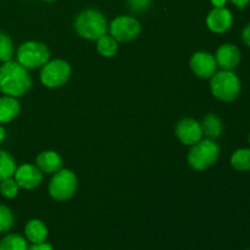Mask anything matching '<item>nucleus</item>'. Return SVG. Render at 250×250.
Returning <instances> with one entry per match:
<instances>
[{"label":"nucleus","mask_w":250,"mask_h":250,"mask_svg":"<svg viewBox=\"0 0 250 250\" xmlns=\"http://www.w3.org/2000/svg\"><path fill=\"white\" fill-rule=\"evenodd\" d=\"M31 77L27 68L15 61H6L0 67V90L5 95L21 97L31 88Z\"/></svg>","instance_id":"1"},{"label":"nucleus","mask_w":250,"mask_h":250,"mask_svg":"<svg viewBox=\"0 0 250 250\" xmlns=\"http://www.w3.org/2000/svg\"><path fill=\"white\" fill-rule=\"evenodd\" d=\"M75 28L82 38L98 41L106 34L107 23L102 12L94 9H89L78 15L75 22Z\"/></svg>","instance_id":"2"},{"label":"nucleus","mask_w":250,"mask_h":250,"mask_svg":"<svg viewBox=\"0 0 250 250\" xmlns=\"http://www.w3.org/2000/svg\"><path fill=\"white\" fill-rule=\"evenodd\" d=\"M241 81L233 71H220L215 73L210 81V89L212 95L225 103L236 100L241 93Z\"/></svg>","instance_id":"3"},{"label":"nucleus","mask_w":250,"mask_h":250,"mask_svg":"<svg viewBox=\"0 0 250 250\" xmlns=\"http://www.w3.org/2000/svg\"><path fill=\"white\" fill-rule=\"evenodd\" d=\"M220 155L219 144L212 139H200L193 144L188 153V163L194 170L203 171L209 168L217 161Z\"/></svg>","instance_id":"4"},{"label":"nucleus","mask_w":250,"mask_h":250,"mask_svg":"<svg viewBox=\"0 0 250 250\" xmlns=\"http://www.w3.org/2000/svg\"><path fill=\"white\" fill-rule=\"evenodd\" d=\"M49 58V49L39 42H26L17 50V62L26 68L43 67Z\"/></svg>","instance_id":"5"},{"label":"nucleus","mask_w":250,"mask_h":250,"mask_svg":"<svg viewBox=\"0 0 250 250\" xmlns=\"http://www.w3.org/2000/svg\"><path fill=\"white\" fill-rule=\"evenodd\" d=\"M77 189V177L70 170H60L55 173L49 185V193L59 202L73 197Z\"/></svg>","instance_id":"6"},{"label":"nucleus","mask_w":250,"mask_h":250,"mask_svg":"<svg viewBox=\"0 0 250 250\" xmlns=\"http://www.w3.org/2000/svg\"><path fill=\"white\" fill-rule=\"evenodd\" d=\"M71 76V67L66 61L53 60L46 62L41 71V81L49 88H58L65 84Z\"/></svg>","instance_id":"7"},{"label":"nucleus","mask_w":250,"mask_h":250,"mask_svg":"<svg viewBox=\"0 0 250 250\" xmlns=\"http://www.w3.org/2000/svg\"><path fill=\"white\" fill-rule=\"evenodd\" d=\"M110 32L117 42H131L141 33V24L134 17L119 16L110 24Z\"/></svg>","instance_id":"8"},{"label":"nucleus","mask_w":250,"mask_h":250,"mask_svg":"<svg viewBox=\"0 0 250 250\" xmlns=\"http://www.w3.org/2000/svg\"><path fill=\"white\" fill-rule=\"evenodd\" d=\"M190 68L198 77L211 78L216 73L217 63L210 53L198 51L190 58Z\"/></svg>","instance_id":"9"},{"label":"nucleus","mask_w":250,"mask_h":250,"mask_svg":"<svg viewBox=\"0 0 250 250\" xmlns=\"http://www.w3.org/2000/svg\"><path fill=\"white\" fill-rule=\"evenodd\" d=\"M176 136L186 146H193L202 139V125L189 117L181 120L176 127Z\"/></svg>","instance_id":"10"},{"label":"nucleus","mask_w":250,"mask_h":250,"mask_svg":"<svg viewBox=\"0 0 250 250\" xmlns=\"http://www.w3.org/2000/svg\"><path fill=\"white\" fill-rule=\"evenodd\" d=\"M14 175L19 187L24 188V189H34L43 181L42 171L37 166L29 165V164H23L17 167Z\"/></svg>","instance_id":"11"},{"label":"nucleus","mask_w":250,"mask_h":250,"mask_svg":"<svg viewBox=\"0 0 250 250\" xmlns=\"http://www.w3.org/2000/svg\"><path fill=\"white\" fill-rule=\"evenodd\" d=\"M233 22L232 12L226 7H215L207 17V24L214 33H225L229 31Z\"/></svg>","instance_id":"12"},{"label":"nucleus","mask_w":250,"mask_h":250,"mask_svg":"<svg viewBox=\"0 0 250 250\" xmlns=\"http://www.w3.org/2000/svg\"><path fill=\"white\" fill-rule=\"evenodd\" d=\"M241 50L234 44H224L220 46L215 55V60L219 67L222 70L232 71L241 62Z\"/></svg>","instance_id":"13"},{"label":"nucleus","mask_w":250,"mask_h":250,"mask_svg":"<svg viewBox=\"0 0 250 250\" xmlns=\"http://www.w3.org/2000/svg\"><path fill=\"white\" fill-rule=\"evenodd\" d=\"M37 166L46 173H56L62 167V159L55 151H43L36 159Z\"/></svg>","instance_id":"14"},{"label":"nucleus","mask_w":250,"mask_h":250,"mask_svg":"<svg viewBox=\"0 0 250 250\" xmlns=\"http://www.w3.org/2000/svg\"><path fill=\"white\" fill-rule=\"evenodd\" d=\"M27 239L33 244L44 243L48 237V229L41 220H31L24 229Z\"/></svg>","instance_id":"15"},{"label":"nucleus","mask_w":250,"mask_h":250,"mask_svg":"<svg viewBox=\"0 0 250 250\" xmlns=\"http://www.w3.org/2000/svg\"><path fill=\"white\" fill-rule=\"evenodd\" d=\"M20 112V103L16 98L6 97L0 98V122H11Z\"/></svg>","instance_id":"16"},{"label":"nucleus","mask_w":250,"mask_h":250,"mask_svg":"<svg viewBox=\"0 0 250 250\" xmlns=\"http://www.w3.org/2000/svg\"><path fill=\"white\" fill-rule=\"evenodd\" d=\"M203 133L208 137L209 139H216L222 134L224 127H222V122L220 121L219 117L215 115L209 114L204 117L202 124Z\"/></svg>","instance_id":"17"},{"label":"nucleus","mask_w":250,"mask_h":250,"mask_svg":"<svg viewBox=\"0 0 250 250\" xmlns=\"http://www.w3.org/2000/svg\"><path fill=\"white\" fill-rule=\"evenodd\" d=\"M231 165L237 171H250V149H237L231 156Z\"/></svg>","instance_id":"18"},{"label":"nucleus","mask_w":250,"mask_h":250,"mask_svg":"<svg viewBox=\"0 0 250 250\" xmlns=\"http://www.w3.org/2000/svg\"><path fill=\"white\" fill-rule=\"evenodd\" d=\"M15 171H16V164L14 159L6 151L0 150V182L14 176Z\"/></svg>","instance_id":"19"},{"label":"nucleus","mask_w":250,"mask_h":250,"mask_svg":"<svg viewBox=\"0 0 250 250\" xmlns=\"http://www.w3.org/2000/svg\"><path fill=\"white\" fill-rule=\"evenodd\" d=\"M97 48L98 51L103 56H105V58H111V56H114L116 54L119 45H117V41L114 37H109L105 34L102 38L98 39Z\"/></svg>","instance_id":"20"},{"label":"nucleus","mask_w":250,"mask_h":250,"mask_svg":"<svg viewBox=\"0 0 250 250\" xmlns=\"http://www.w3.org/2000/svg\"><path fill=\"white\" fill-rule=\"evenodd\" d=\"M0 250H28V246L23 237L9 234L0 242Z\"/></svg>","instance_id":"21"},{"label":"nucleus","mask_w":250,"mask_h":250,"mask_svg":"<svg viewBox=\"0 0 250 250\" xmlns=\"http://www.w3.org/2000/svg\"><path fill=\"white\" fill-rule=\"evenodd\" d=\"M12 55H14V44H12L11 39L7 34L0 32V61L11 60Z\"/></svg>","instance_id":"22"},{"label":"nucleus","mask_w":250,"mask_h":250,"mask_svg":"<svg viewBox=\"0 0 250 250\" xmlns=\"http://www.w3.org/2000/svg\"><path fill=\"white\" fill-rule=\"evenodd\" d=\"M12 225H14V216L11 210L0 204V233L9 231Z\"/></svg>","instance_id":"23"},{"label":"nucleus","mask_w":250,"mask_h":250,"mask_svg":"<svg viewBox=\"0 0 250 250\" xmlns=\"http://www.w3.org/2000/svg\"><path fill=\"white\" fill-rule=\"evenodd\" d=\"M0 192L4 197L12 199L17 195L19 193V185L15 180H12L11 177L6 178V180H2L0 183Z\"/></svg>","instance_id":"24"},{"label":"nucleus","mask_w":250,"mask_h":250,"mask_svg":"<svg viewBox=\"0 0 250 250\" xmlns=\"http://www.w3.org/2000/svg\"><path fill=\"white\" fill-rule=\"evenodd\" d=\"M127 1H128V5L132 11L143 12L148 9L151 0H127Z\"/></svg>","instance_id":"25"},{"label":"nucleus","mask_w":250,"mask_h":250,"mask_svg":"<svg viewBox=\"0 0 250 250\" xmlns=\"http://www.w3.org/2000/svg\"><path fill=\"white\" fill-rule=\"evenodd\" d=\"M242 39H243L244 43L250 48V23L244 27L243 32H242Z\"/></svg>","instance_id":"26"},{"label":"nucleus","mask_w":250,"mask_h":250,"mask_svg":"<svg viewBox=\"0 0 250 250\" xmlns=\"http://www.w3.org/2000/svg\"><path fill=\"white\" fill-rule=\"evenodd\" d=\"M28 250H54L53 247L48 243H39V244H33L32 247H29Z\"/></svg>","instance_id":"27"},{"label":"nucleus","mask_w":250,"mask_h":250,"mask_svg":"<svg viewBox=\"0 0 250 250\" xmlns=\"http://www.w3.org/2000/svg\"><path fill=\"white\" fill-rule=\"evenodd\" d=\"M231 2L233 5H236L238 9H244L249 4L250 0H231Z\"/></svg>","instance_id":"28"},{"label":"nucleus","mask_w":250,"mask_h":250,"mask_svg":"<svg viewBox=\"0 0 250 250\" xmlns=\"http://www.w3.org/2000/svg\"><path fill=\"white\" fill-rule=\"evenodd\" d=\"M227 0H211V4L214 5L215 7H225Z\"/></svg>","instance_id":"29"},{"label":"nucleus","mask_w":250,"mask_h":250,"mask_svg":"<svg viewBox=\"0 0 250 250\" xmlns=\"http://www.w3.org/2000/svg\"><path fill=\"white\" fill-rule=\"evenodd\" d=\"M4 138H5V129L0 126V142L4 141Z\"/></svg>","instance_id":"30"},{"label":"nucleus","mask_w":250,"mask_h":250,"mask_svg":"<svg viewBox=\"0 0 250 250\" xmlns=\"http://www.w3.org/2000/svg\"><path fill=\"white\" fill-rule=\"evenodd\" d=\"M45 1H54V0H45Z\"/></svg>","instance_id":"31"},{"label":"nucleus","mask_w":250,"mask_h":250,"mask_svg":"<svg viewBox=\"0 0 250 250\" xmlns=\"http://www.w3.org/2000/svg\"><path fill=\"white\" fill-rule=\"evenodd\" d=\"M249 144H250V134H249Z\"/></svg>","instance_id":"32"},{"label":"nucleus","mask_w":250,"mask_h":250,"mask_svg":"<svg viewBox=\"0 0 250 250\" xmlns=\"http://www.w3.org/2000/svg\"><path fill=\"white\" fill-rule=\"evenodd\" d=\"M247 250H250V249H247Z\"/></svg>","instance_id":"33"}]
</instances>
